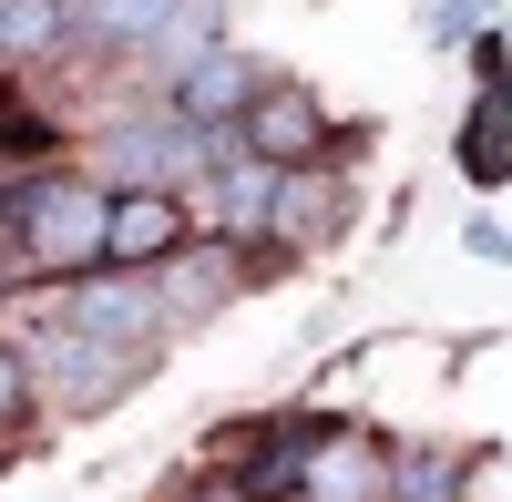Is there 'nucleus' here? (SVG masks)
<instances>
[{
	"label": "nucleus",
	"instance_id": "423d86ee",
	"mask_svg": "<svg viewBox=\"0 0 512 502\" xmlns=\"http://www.w3.org/2000/svg\"><path fill=\"white\" fill-rule=\"evenodd\" d=\"M164 103H175L185 123H236V113L256 103V62L236 52V41H205V52L164 82Z\"/></svg>",
	"mask_w": 512,
	"mask_h": 502
},
{
	"label": "nucleus",
	"instance_id": "20e7f679",
	"mask_svg": "<svg viewBox=\"0 0 512 502\" xmlns=\"http://www.w3.org/2000/svg\"><path fill=\"white\" fill-rule=\"evenodd\" d=\"M236 144L267 154V164H318L328 154V113H318V93H297V82H256V103L236 113Z\"/></svg>",
	"mask_w": 512,
	"mask_h": 502
},
{
	"label": "nucleus",
	"instance_id": "9b49d317",
	"mask_svg": "<svg viewBox=\"0 0 512 502\" xmlns=\"http://www.w3.org/2000/svg\"><path fill=\"white\" fill-rule=\"evenodd\" d=\"M226 277H236V257H226V246H205V257H185V246H175V257H164V318H205V308H216L226 298Z\"/></svg>",
	"mask_w": 512,
	"mask_h": 502
},
{
	"label": "nucleus",
	"instance_id": "2eb2a0df",
	"mask_svg": "<svg viewBox=\"0 0 512 502\" xmlns=\"http://www.w3.org/2000/svg\"><path fill=\"white\" fill-rule=\"evenodd\" d=\"M21 410H31V359H21V349H0V431H11Z\"/></svg>",
	"mask_w": 512,
	"mask_h": 502
},
{
	"label": "nucleus",
	"instance_id": "6e6552de",
	"mask_svg": "<svg viewBox=\"0 0 512 502\" xmlns=\"http://www.w3.org/2000/svg\"><path fill=\"white\" fill-rule=\"evenodd\" d=\"M379 482H390V462H379L359 431L308 441V462H297V492H308V502H379Z\"/></svg>",
	"mask_w": 512,
	"mask_h": 502
},
{
	"label": "nucleus",
	"instance_id": "4468645a",
	"mask_svg": "<svg viewBox=\"0 0 512 502\" xmlns=\"http://www.w3.org/2000/svg\"><path fill=\"white\" fill-rule=\"evenodd\" d=\"M379 502H461V462L451 451H410V462H390Z\"/></svg>",
	"mask_w": 512,
	"mask_h": 502
},
{
	"label": "nucleus",
	"instance_id": "f8f14e48",
	"mask_svg": "<svg viewBox=\"0 0 512 502\" xmlns=\"http://www.w3.org/2000/svg\"><path fill=\"white\" fill-rule=\"evenodd\" d=\"M62 31H72L62 0H0V72H11V62H41Z\"/></svg>",
	"mask_w": 512,
	"mask_h": 502
},
{
	"label": "nucleus",
	"instance_id": "f257e3e1",
	"mask_svg": "<svg viewBox=\"0 0 512 502\" xmlns=\"http://www.w3.org/2000/svg\"><path fill=\"white\" fill-rule=\"evenodd\" d=\"M103 216H113V185L93 175H41L11 195V236H21V267L31 277H82L103 267Z\"/></svg>",
	"mask_w": 512,
	"mask_h": 502
},
{
	"label": "nucleus",
	"instance_id": "ddd939ff",
	"mask_svg": "<svg viewBox=\"0 0 512 502\" xmlns=\"http://www.w3.org/2000/svg\"><path fill=\"white\" fill-rule=\"evenodd\" d=\"M62 11H72V31H82V41H134V52H144L154 21L175 11V0H62Z\"/></svg>",
	"mask_w": 512,
	"mask_h": 502
},
{
	"label": "nucleus",
	"instance_id": "f03ea898",
	"mask_svg": "<svg viewBox=\"0 0 512 502\" xmlns=\"http://www.w3.org/2000/svg\"><path fill=\"white\" fill-rule=\"evenodd\" d=\"M21 359H31V390H52L62 410H103V400H123V380H144L154 349H113V339H82V328H41Z\"/></svg>",
	"mask_w": 512,
	"mask_h": 502
},
{
	"label": "nucleus",
	"instance_id": "1a4fd4ad",
	"mask_svg": "<svg viewBox=\"0 0 512 502\" xmlns=\"http://www.w3.org/2000/svg\"><path fill=\"white\" fill-rule=\"evenodd\" d=\"M482 113H472V134H461V175H472V185H502L512 175V82H502V41H482Z\"/></svg>",
	"mask_w": 512,
	"mask_h": 502
},
{
	"label": "nucleus",
	"instance_id": "7ed1b4c3",
	"mask_svg": "<svg viewBox=\"0 0 512 502\" xmlns=\"http://www.w3.org/2000/svg\"><path fill=\"white\" fill-rule=\"evenodd\" d=\"M62 328L113 339V349H154L164 339V287L144 267H82V287L62 298Z\"/></svg>",
	"mask_w": 512,
	"mask_h": 502
},
{
	"label": "nucleus",
	"instance_id": "0eeeda50",
	"mask_svg": "<svg viewBox=\"0 0 512 502\" xmlns=\"http://www.w3.org/2000/svg\"><path fill=\"white\" fill-rule=\"evenodd\" d=\"M277 175H287V164L246 154V144H226V154H216V236H226V246L277 236Z\"/></svg>",
	"mask_w": 512,
	"mask_h": 502
},
{
	"label": "nucleus",
	"instance_id": "a211bd4d",
	"mask_svg": "<svg viewBox=\"0 0 512 502\" xmlns=\"http://www.w3.org/2000/svg\"><path fill=\"white\" fill-rule=\"evenodd\" d=\"M195 502H256V492H246V482H205Z\"/></svg>",
	"mask_w": 512,
	"mask_h": 502
},
{
	"label": "nucleus",
	"instance_id": "dca6fc26",
	"mask_svg": "<svg viewBox=\"0 0 512 502\" xmlns=\"http://www.w3.org/2000/svg\"><path fill=\"white\" fill-rule=\"evenodd\" d=\"M420 21H431V41H472L482 31V0H431Z\"/></svg>",
	"mask_w": 512,
	"mask_h": 502
},
{
	"label": "nucleus",
	"instance_id": "f3484780",
	"mask_svg": "<svg viewBox=\"0 0 512 502\" xmlns=\"http://www.w3.org/2000/svg\"><path fill=\"white\" fill-rule=\"evenodd\" d=\"M461 246H472V257H492V267H502V257H512V226H492V216H472V236H461Z\"/></svg>",
	"mask_w": 512,
	"mask_h": 502
},
{
	"label": "nucleus",
	"instance_id": "39448f33",
	"mask_svg": "<svg viewBox=\"0 0 512 502\" xmlns=\"http://www.w3.org/2000/svg\"><path fill=\"white\" fill-rule=\"evenodd\" d=\"M175 246H185V205H175V185H113L103 267H164Z\"/></svg>",
	"mask_w": 512,
	"mask_h": 502
},
{
	"label": "nucleus",
	"instance_id": "9d476101",
	"mask_svg": "<svg viewBox=\"0 0 512 502\" xmlns=\"http://www.w3.org/2000/svg\"><path fill=\"white\" fill-rule=\"evenodd\" d=\"M216 31H226V0H175V11L154 21V41H144V62H154L164 82H175V72H185V62H195L205 41H216Z\"/></svg>",
	"mask_w": 512,
	"mask_h": 502
}]
</instances>
